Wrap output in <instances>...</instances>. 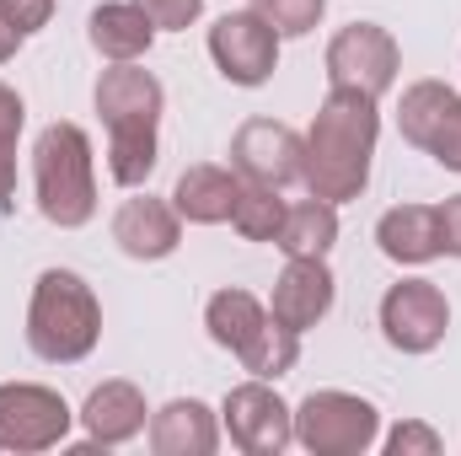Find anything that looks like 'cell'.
<instances>
[{"label": "cell", "instance_id": "obj_1", "mask_svg": "<svg viewBox=\"0 0 461 456\" xmlns=\"http://www.w3.org/2000/svg\"><path fill=\"white\" fill-rule=\"evenodd\" d=\"M375 140H381V108L375 97L359 92H333L322 97V108L306 129V156H301V183L312 199L348 205L365 194L370 183V161H375Z\"/></svg>", "mask_w": 461, "mask_h": 456}, {"label": "cell", "instance_id": "obj_2", "mask_svg": "<svg viewBox=\"0 0 461 456\" xmlns=\"http://www.w3.org/2000/svg\"><path fill=\"white\" fill-rule=\"evenodd\" d=\"M97 118L108 123V172L118 188H140L156 172V129H161V108L167 92L150 70L134 65H113L97 76Z\"/></svg>", "mask_w": 461, "mask_h": 456}, {"label": "cell", "instance_id": "obj_3", "mask_svg": "<svg viewBox=\"0 0 461 456\" xmlns=\"http://www.w3.org/2000/svg\"><path fill=\"white\" fill-rule=\"evenodd\" d=\"M103 339V301L76 269H43L27 301V349L49 365H81Z\"/></svg>", "mask_w": 461, "mask_h": 456}, {"label": "cell", "instance_id": "obj_4", "mask_svg": "<svg viewBox=\"0 0 461 456\" xmlns=\"http://www.w3.org/2000/svg\"><path fill=\"white\" fill-rule=\"evenodd\" d=\"M32 194L43 221L59 231H81L97 215V156L81 123H49L32 145Z\"/></svg>", "mask_w": 461, "mask_h": 456}, {"label": "cell", "instance_id": "obj_5", "mask_svg": "<svg viewBox=\"0 0 461 456\" xmlns=\"http://www.w3.org/2000/svg\"><path fill=\"white\" fill-rule=\"evenodd\" d=\"M375 435H381V414L359 392L322 387L295 408V446H306L312 456H365Z\"/></svg>", "mask_w": 461, "mask_h": 456}, {"label": "cell", "instance_id": "obj_6", "mask_svg": "<svg viewBox=\"0 0 461 456\" xmlns=\"http://www.w3.org/2000/svg\"><path fill=\"white\" fill-rule=\"evenodd\" d=\"M402 49L381 22H348L328 43V87L333 92H359V97H386L397 87Z\"/></svg>", "mask_w": 461, "mask_h": 456}, {"label": "cell", "instance_id": "obj_7", "mask_svg": "<svg viewBox=\"0 0 461 456\" xmlns=\"http://www.w3.org/2000/svg\"><path fill=\"white\" fill-rule=\"evenodd\" d=\"M76 414L43 381H0V451L32 456L65 446Z\"/></svg>", "mask_w": 461, "mask_h": 456}, {"label": "cell", "instance_id": "obj_8", "mask_svg": "<svg viewBox=\"0 0 461 456\" xmlns=\"http://www.w3.org/2000/svg\"><path fill=\"white\" fill-rule=\"evenodd\" d=\"M221 424L241 456H279L295 446V408L274 392V381H258V376L226 392Z\"/></svg>", "mask_w": 461, "mask_h": 456}, {"label": "cell", "instance_id": "obj_9", "mask_svg": "<svg viewBox=\"0 0 461 456\" xmlns=\"http://www.w3.org/2000/svg\"><path fill=\"white\" fill-rule=\"evenodd\" d=\"M451 328V301L435 279H397L381 296V339L397 354H429L446 343Z\"/></svg>", "mask_w": 461, "mask_h": 456}, {"label": "cell", "instance_id": "obj_10", "mask_svg": "<svg viewBox=\"0 0 461 456\" xmlns=\"http://www.w3.org/2000/svg\"><path fill=\"white\" fill-rule=\"evenodd\" d=\"M397 129L446 172H461V92L446 81H413L397 103Z\"/></svg>", "mask_w": 461, "mask_h": 456}, {"label": "cell", "instance_id": "obj_11", "mask_svg": "<svg viewBox=\"0 0 461 456\" xmlns=\"http://www.w3.org/2000/svg\"><path fill=\"white\" fill-rule=\"evenodd\" d=\"M301 156H306V134H295L279 118H247L230 134V167L241 172V183L290 188L301 183Z\"/></svg>", "mask_w": 461, "mask_h": 456}, {"label": "cell", "instance_id": "obj_12", "mask_svg": "<svg viewBox=\"0 0 461 456\" xmlns=\"http://www.w3.org/2000/svg\"><path fill=\"white\" fill-rule=\"evenodd\" d=\"M210 59L230 87H263L279 65V32L258 11H226L210 27Z\"/></svg>", "mask_w": 461, "mask_h": 456}, {"label": "cell", "instance_id": "obj_13", "mask_svg": "<svg viewBox=\"0 0 461 456\" xmlns=\"http://www.w3.org/2000/svg\"><path fill=\"white\" fill-rule=\"evenodd\" d=\"M333 296H339V279H333L328 258H290L285 274L274 279L268 312H274V323H285L290 333H306V328H317V323L333 312Z\"/></svg>", "mask_w": 461, "mask_h": 456}, {"label": "cell", "instance_id": "obj_14", "mask_svg": "<svg viewBox=\"0 0 461 456\" xmlns=\"http://www.w3.org/2000/svg\"><path fill=\"white\" fill-rule=\"evenodd\" d=\"M113 242L134 263H161L183 242V215L172 210V199H150V194L123 199L113 210Z\"/></svg>", "mask_w": 461, "mask_h": 456}, {"label": "cell", "instance_id": "obj_15", "mask_svg": "<svg viewBox=\"0 0 461 456\" xmlns=\"http://www.w3.org/2000/svg\"><path fill=\"white\" fill-rule=\"evenodd\" d=\"M81 430L92 446H129L134 435L150 430V408H145V392L134 381H103L92 387V397L81 403Z\"/></svg>", "mask_w": 461, "mask_h": 456}, {"label": "cell", "instance_id": "obj_16", "mask_svg": "<svg viewBox=\"0 0 461 456\" xmlns=\"http://www.w3.org/2000/svg\"><path fill=\"white\" fill-rule=\"evenodd\" d=\"M150 451L156 456H215L221 451V419L199 397H172L150 414Z\"/></svg>", "mask_w": 461, "mask_h": 456}, {"label": "cell", "instance_id": "obj_17", "mask_svg": "<svg viewBox=\"0 0 461 456\" xmlns=\"http://www.w3.org/2000/svg\"><path fill=\"white\" fill-rule=\"evenodd\" d=\"M236 194H241V172L236 167H215V161H199L177 178L172 188V210L188 221V226H221L236 210Z\"/></svg>", "mask_w": 461, "mask_h": 456}, {"label": "cell", "instance_id": "obj_18", "mask_svg": "<svg viewBox=\"0 0 461 456\" xmlns=\"http://www.w3.org/2000/svg\"><path fill=\"white\" fill-rule=\"evenodd\" d=\"M86 38H92V49H97L108 65H134V59L150 54L156 27H150V16H145L134 0H103V5L92 11V22H86Z\"/></svg>", "mask_w": 461, "mask_h": 456}, {"label": "cell", "instance_id": "obj_19", "mask_svg": "<svg viewBox=\"0 0 461 456\" xmlns=\"http://www.w3.org/2000/svg\"><path fill=\"white\" fill-rule=\"evenodd\" d=\"M375 247L392 258V263H435L440 258V215L435 205H392L381 221H375Z\"/></svg>", "mask_w": 461, "mask_h": 456}, {"label": "cell", "instance_id": "obj_20", "mask_svg": "<svg viewBox=\"0 0 461 456\" xmlns=\"http://www.w3.org/2000/svg\"><path fill=\"white\" fill-rule=\"evenodd\" d=\"M339 242V205L328 199H301L285 210V226L274 236V247L285 258H328Z\"/></svg>", "mask_w": 461, "mask_h": 456}, {"label": "cell", "instance_id": "obj_21", "mask_svg": "<svg viewBox=\"0 0 461 456\" xmlns=\"http://www.w3.org/2000/svg\"><path fill=\"white\" fill-rule=\"evenodd\" d=\"M263 323H268V306H263L252 290H236V285L215 290L210 306H204V328H210V339L221 343V349H230V354H241Z\"/></svg>", "mask_w": 461, "mask_h": 456}, {"label": "cell", "instance_id": "obj_22", "mask_svg": "<svg viewBox=\"0 0 461 456\" xmlns=\"http://www.w3.org/2000/svg\"><path fill=\"white\" fill-rule=\"evenodd\" d=\"M236 360H241L247 376H258V381H279V376H290L295 360H301V333H290V328L274 323V312H268V323L252 333V343H247Z\"/></svg>", "mask_w": 461, "mask_h": 456}, {"label": "cell", "instance_id": "obj_23", "mask_svg": "<svg viewBox=\"0 0 461 456\" xmlns=\"http://www.w3.org/2000/svg\"><path fill=\"white\" fill-rule=\"evenodd\" d=\"M285 199H279V188H263V183H241V194H236V210H230V226L241 242H274L279 226H285Z\"/></svg>", "mask_w": 461, "mask_h": 456}, {"label": "cell", "instance_id": "obj_24", "mask_svg": "<svg viewBox=\"0 0 461 456\" xmlns=\"http://www.w3.org/2000/svg\"><path fill=\"white\" fill-rule=\"evenodd\" d=\"M252 11H258L279 38H306V32L322 22L328 0H252Z\"/></svg>", "mask_w": 461, "mask_h": 456}, {"label": "cell", "instance_id": "obj_25", "mask_svg": "<svg viewBox=\"0 0 461 456\" xmlns=\"http://www.w3.org/2000/svg\"><path fill=\"white\" fill-rule=\"evenodd\" d=\"M134 5L150 16L156 32H183V27H194L204 16V0H134Z\"/></svg>", "mask_w": 461, "mask_h": 456}, {"label": "cell", "instance_id": "obj_26", "mask_svg": "<svg viewBox=\"0 0 461 456\" xmlns=\"http://www.w3.org/2000/svg\"><path fill=\"white\" fill-rule=\"evenodd\" d=\"M386 456H440V435H435L424 419H402V424L386 435Z\"/></svg>", "mask_w": 461, "mask_h": 456}, {"label": "cell", "instance_id": "obj_27", "mask_svg": "<svg viewBox=\"0 0 461 456\" xmlns=\"http://www.w3.org/2000/svg\"><path fill=\"white\" fill-rule=\"evenodd\" d=\"M22 123H27V103H22V92L0 81V150H11V156H16Z\"/></svg>", "mask_w": 461, "mask_h": 456}, {"label": "cell", "instance_id": "obj_28", "mask_svg": "<svg viewBox=\"0 0 461 456\" xmlns=\"http://www.w3.org/2000/svg\"><path fill=\"white\" fill-rule=\"evenodd\" d=\"M54 5H59V0H0V11H5L27 38H32V32H43V27L54 22Z\"/></svg>", "mask_w": 461, "mask_h": 456}, {"label": "cell", "instance_id": "obj_29", "mask_svg": "<svg viewBox=\"0 0 461 456\" xmlns=\"http://www.w3.org/2000/svg\"><path fill=\"white\" fill-rule=\"evenodd\" d=\"M435 215H440V252L461 258V194H451L446 205H435Z\"/></svg>", "mask_w": 461, "mask_h": 456}, {"label": "cell", "instance_id": "obj_30", "mask_svg": "<svg viewBox=\"0 0 461 456\" xmlns=\"http://www.w3.org/2000/svg\"><path fill=\"white\" fill-rule=\"evenodd\" d=\"M22 43H27V32L0 11V65H5V59H16V49H22Z\"/></svg>", "mask_w": 461, "mask_h": 456}, {"label": "cell", "instance_id": "obj_31", "mask_svg": "<svg viewBox=\"0 0 461 456\" xmlns=\"http://www.w3.org/2000/svg\"><path fill=\"white\" fill-rule=\"evenodd\" d=\"M11 194H16V156L0 150V210H11Z\"/></svg>", "mask_w": 461, "mask_h": 456}]
</instances>
